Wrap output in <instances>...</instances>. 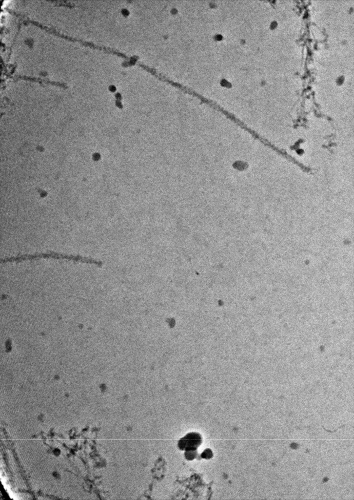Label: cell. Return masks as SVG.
Listing matches in <instances>:
<instances>
[{
  "label": "cell",
  "instance_id": "obj_1",
  "mask_svg": "<svg viewBox=\"0 0 354 500\" xmlns=\"http://www.w3.org/2000/svg\"><path fill=\"white\" fill-rule=\"evenodd\" d=\"M40 258H52L56 259H65L77 262L94 264L98 266H101L102 263L93 259L84 257L79 255H68L55 252L48 253H37L33 254H24L15 257H7L0 260L1 263L7 262H20L26 260H33Z\"/></svg>",
  "mask_w": 354,
  "mask_h": 500
},
{
  "label": "cell",
  "instance_id": "obj_2",
  "mask_svg": "<svg viewBox=\"0 0 354 500\" xmlns=\"http://www.w3.org/2000/svg\"><path fill=\"white\" fill-rule=\"evenodd\" d=\"M201 442V438L198 433H191L179 440L178 446L181 450H196Z\"/></svg>",
  "mask_w": 354,
  "mask_h": 500
}]
</instances>
